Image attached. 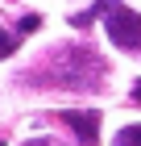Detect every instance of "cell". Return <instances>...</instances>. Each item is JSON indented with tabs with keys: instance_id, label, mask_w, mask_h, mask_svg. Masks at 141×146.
<instances>
[{
	"instance_id": "7a4b0ae2",
	"label": "cell",
	"mask_w": 141,
	"mask_h": 146,
	"mask_svg": "<svg viewBox=\"0 0 141 146\" xmlns=\"http://www.w3.org/2000/svg\"><path fill=\"white\" fill-rule=\"evenodd\" d=\"M58 121L75 129L79 146H100V109H62Z\"/></svg>"
},
{
	"instance_id": "6da1fadb",
	"label": "cell",
	"mask_w": 141,
	"mask_h": 146,
	"mask_svg": "<svg viewBox=\"0 0 141 146\" xmlns=\"http://www.w3.org/2000/svg\"><path fill=\"white\" fill-rule=\"evenodd\" d=\"M96 17H104V34H108L112 46H120V50H141V13L137 9L116 4V0H100L96 9L75 13L71 25H75V29H87Z\"/></svg>"
},
{
	"instance_id": "277c9868",
	"label": "cell",
	"mask_w": 141,
	"mask_h": 146,
	"mask_svg": "<svg viewBox=\"0 0 141 146\" xmlns=\"http://www.w3.org/2000/svg\"><path fill=\"white\" fill-rule=\"evenodd\" d=\"M17 46H21V34H0V58H9Z\"/></svg>"
},
{
	"instance_id": "8992f818",
	"label": "cell",
	"mask_w": 141,
	"mask_h": 146,
	"mask_svg": "<svg viewBox=\"0 0 141 146\" xmlns=\"http://www.w3.org/2000/svg\"><path fill=\"white\" fill-rule=\"evenodd\" d=\"M133 104H141V79L133 84Z\"/></svg>"
},
{
	"instance_id": "52a82bcc",
	"label": "cell",
	"mask_w": 141,
	"mask_h": 146,
	"mask_svg": "<svg viewBox=\"0 0 141 146\" xmlns=\"http://www.w3.org/2000/svg\"><path fill=\"white\" fill-rule=\"evenodd\" d=\"M25 146H54L50 138H33V142H25Z\"/></svg>"
},
{
	"instance_id": "5b68a950",
	"label": "cell",
	"mask_w": 141,
	"mask_h": 146,
	"mask_svg": "<svg viewBox=\"0 0 141 146\" xmlns=\"http://www.w3.org/2000/svg\"><path fill=\"white\" fill-rule=\"evenodd\" d=\"M37 25H42V21H37V17H25V21H21V29H17V34L25 38V34H29V29H37Z\"/></svg>"
},
{
	"instance_id": "ba28073f",
	"label": "cell",
	"mask_w": 141,
	"mask_h": 146,
	"mask_svg": "<svg viewBox=\"0 0 141 146\" xmlns=\"http://www.w3.org/2000/svg\"><path fill=\"white\" fill-rule=\"evenodd\" d=\"M0 146H4V142H0Z\"/></svg>"
},
{
	"instance_id": "3957f363",
	"label": "cell",
	"mask_w": 141,
	"mask_h": 146,
	"mask_svg": "<svg viewBox=\"0 0 141 146\" xmlns=\"http://www.w3.org/2000/svg\"><path fill=\"white\" fill-rule=\"evenodd\" d=\"M116 146H141V125H125L116 134Z\"/></svg>"
}]
</instances>
